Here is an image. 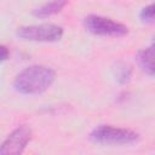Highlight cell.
Wrapping results in <instances>:
<instances>
[{"label":"cell","instance_id":"obj_1","mask_svg":"<svg viewBox=\"0 0 155 155\" xmlns=\"http://www.w3.org/2000/svg\"><path fill=\"white\" fill-rule=\"evenodd\" d=\"M56 71L46 65H29L21 70L13 81V87L22 94L34 96L45 92L54 81Z\"/></svg>","mask_w":155,"mask_h":155},{"label":"cell","instance_id":"obj_2","mask_svg":"<svg viewBox=\"0 0 155 155\" xmlns=\"http://www.w3.org/2000/svg\"><path fill=\"white\" fill-rule=\"evenodd\" d=\"M90 139L93 143L103 145H126L138 142L139 134L130 128L101 125L92 130L90 133Z\"/></svg>","mask_w":155,"mask_h":155},{"label":"cell","instance_id":"obj_3","mask_svg":"<svg viewBox=\"0 0 155 155\" xmlns=\"http://www.w3.org/2000/svg\"><path fill=\"white\" fill-rule=\"evenodd\" d=\"M84 27L91 34L104 38H122L128 34L127 25L98 15H90L85 17Z\"/></svg>","mask_w":155,"mask_h":155},{"label":"cell","instance_id":"obj_4","mask_svg":"<svg viewBox=\"0 0 155 155\" xmlns=\"http://www.w3.org/2000/svg\"><path fill=\"white\" fill-rule=\"evenodd\" d=\"M63 28L57 24L44 23L34 25H23L17 29V36L22 40L35 42H54L62 39Z\"/></svg>","mask_w":155,"mask_h":155},{"label":"cell","instance_id":"obj_5","mask_svg":"<svg viewBox=\"0 0 155 155\" xmlns=\"http://www.w3.org/2000/svg\"><path fill=\"white\" fill-rule=\"evenodd\" d=\"M33 136L31 128L27 125H21L15 128L0 145V155H18L22 154L30 142Z\"/></svg>","mask_w":155,"mask_h":155},{"label":"cell","instance_id":"obj_6","mask_svg":"<svg viewBox=\"0 0 155 155\" xmlns=\"http://www.w3.org/2000/svg\"><path fill=\"white\" fill-rule=\"evenodd\" d=\"M68 5V0H50L44 5L33 10V15L38 18H47L59 13Z\"/></svg>","mask_w":155,"mask_h":155},{"label":"cell","instance_id":"obj_7","mask_svg":"<svg viewBox=\"0 0 155 155\" xmlns=\"http://www.w3.org/2000/svg\"><path fill=\"white\" fill-rule=\"evenodd\" d=\"M153 56H154L153 45H150L149 47H145V48L140 50L138 52V54H137L138 65L149 76H153L154 75V63H153L154 59H153Z\"/></svg>","mask_w":155,"mask_h":155},{"label":"cell","instance_id":"obj_8","mask_svg":"<svg viewBox=\"0 0 155 155\" xmlns=\"http://www.w3.org/2000/svg\"><path fill=\"white\" fill-rule=\"evenodd\" d=\"M139 18L143 23H153L154 22V5L150 4L143 7L139 12Z\"/></svg>","mask_w":155,"mask_h":155},{"label":"cell","instance_id":"obj_9","mask_svg":"<svg viewBox=\"0 0 155 155\" xmlns=\"http://www.w3.org/2000/svg\"><path fill=\"white\" fill-rule=\"evenodd\" d=\"M131 75H132V70H131V68H130L128 65H121V67L117 69L116 79L119 80V82L125 84V82H128V81H130Z\"/></svg>","mask_w":155,"mask_h":155},{"label":"cell","instance_id":"obj_10","mask_svg":"<svg viewBox=\"0 0 155 155\" xmlns=\"http://www.w3.org/2000/svg\"><path fill=\"white\" fill-rule=\"evenodd\" d=\"M10 57V51L6 46L4 45H0V63L1 62H5L6 59H8Z\"/></svg>","mask_w":155,"mask_h":155}]
</instances>
